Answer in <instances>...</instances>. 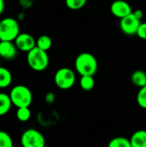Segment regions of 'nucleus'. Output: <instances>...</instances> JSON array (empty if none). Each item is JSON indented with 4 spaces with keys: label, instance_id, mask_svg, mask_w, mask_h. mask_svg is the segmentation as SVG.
I'll return each mask as SVG.
<instances>
[{
    "label": "nucleus",
    "instance_id": "9b49d317",
    "mask_svg": "<svg viewBox=\"0 0 146 147\" xmlns=\"http://www.w3.org/2000/svg\"><path fill=\"white\" fill-rule=\"evenodd\" d=\"M132 147H146V130H138L130 138Z\"/></svg>",
    "mask_w": 146,
    "mask_h": 147
},
{
    "label": "nucleus",
    "instance_id": "a211bd4d",
    "mask_svg": "<svg viewBox=\"0 0 146 147\" xmlns=\"http://www.w3.org/2000/svg\"><path fill=\"white\" fill-rule=\"evenodd\" d=\"M16 118L22 122H26L31 118V111L29 107L18 108L16 110Z\"/></svg>",
    "mask_w": 146,
    "mask_h": 147
},
{
    "label": "nucleus",
    "instance_id": "393cba45",
    "mask_svg": "<svg viewBox=\"0 0 146 147\" xmlns=\"http://www.w3.org/2000/svg\"><path fill=\"white\" fill-rule=\"evenodd\" d=\"M4 8H5L4 0H0V15L3 14V10H4Z\"/></svg>",
    "mask_w": 146,
    "mask_h": 147
},
{
    "label": "nucleus",
    "instance_id": "f8f14e48",
    "mask_svg": "<svg viewBox=\"0 0 146 147\" xmlns=\"http://www.w3.org/2000/svg\"><path fill=\"white\" fill-rule=\"evenodd\" d=\"M132 83L138 88H143L146 86V72L142 70L134 71L131 75Z\"/></svg>",
    "mask_w": 146,
    "mask_h": 147
},
{
    "label": "nucleus",
    "instance_id": "dca6fc26",
    "mask_svg": "<svg viewBox=\"0 0 146 147\" xmlns=\"http://www.w3.org/2000/svg\"><path fill=\"white\" fill-rule=\"evenodd\" d=\"M95 79L94 76H81V78L79 80V85L82 90L85 91H89L93 90L95 87Z\"/></svg>",
    "mask_w": 146,
    "mask_h": 147
},
{
    "label": "nucleus",
    "instance_id": "4be33fe9",
    "mask_svg": "<svg viewBox=\"0 0 146 147\" xmlns=\"http://www.w3.org/2000/svg\"><path fill=\"white\" fill-rule=\"evenodd\" d=\"M136 35L142 40H146V22H141Z\"/></svg>",
    "mask_w": 146,
    "mask_h": 147
},
{
    "label": "nucleus",
    "instance_id": "b1692460",
    "mask_svg": "<svg viewBox=\"0 0 146 147\" xmlns=\"http://www.w3.org/2000/svg\"><path fill=\"white\" fill-rule=\"evenodd\" d=\"M133 14L136 16V17H138L139 20H141L142 18H143V12L141 11V10H139V9H137V10H135V11H133Z\"/></svg>",
    "mask_w": 146,
    "mask_h": 147
},
{
    "label": "nucleus",
    "instance_id": "7ed1b4c3",
    "mask_svg": "<svg viewBox=\"0 0 146 147\" xmlns=\"http://www.w3.org/2000/svg\"><path fill=\"white\" fill-rule=\"evenodd\" d=\"M27 61L32 70L35 71H42L46 70L49 65V57L47 52L35 47L28 53Z\"/></svg>",
    "mask_w": 146,
    "mask_h": 147
},
{
    "label": "nucleus",
    "instance_id": "aec40b11",
    "mask_svg": "<svg viewBox=\"0 0 146 147\" xmlns=\"http://www.w3.org/2000/svg\"><path fill=\"white\" fill-rule=\"evenodd\" d=\"M0 147H13L11 136L4 131H0Z\"/></svg>",
    "mask_w": 146,
    "mask_h": 147
},
{
    "label": "nucleus",
    "instance_id": "423d86ee",
    "mask_svg": "<svg viewBox=\"0 0 146 147\" xmlns=\"http://www.w3.org/2000/svg\"><path fill=\"white\" fill-rule=\"evenodd\" d=\"M22 147H45L46 140L43 134L36 129H27L21 136Z\"/></svg>",
    "mask_w": 146,
    "mask_h": 147
},
{
    "label": "nucleus",
    "instance_id": "0eeeda50",
    "mask_svg": "<svg viewBox=\"0 0 146 147\" xmlns=\"http://www.w3.org/2000/svg\"><path fill=\"white\" fill-rule=\"evenodd\" d=\"M140 24H141V20L136 17V16L133 14V11L132 14L120 19V28L125 34L131 36V35L137 34V31Z\"/></svg>",
    "mask_w": 146,
    "mask_h": 147
},
{
    "label": "nucleus",
    "instance_id": "f03ea898",
    "mask_svg": "<svg viewBox=\"0 0 146 147\" xmlns=\"http://www.w3.org/2000/svg\"><path fill=\"white\" fill-rule=\"evenodd\" d=\"M11 102L18 108L29 107L33 102V95L31 90L25 85H16L13 87L9 93Z\"/></svg>",
    "mask_w": 146,
    "mask_h": 147
},
{
    "label": "nucleus",
    "instance_id": "6ab92c4d",
    "mask_svg": "<svg viewBox=\"0 0 146 147\" xmlns=\"http://www.w3.org/2000/svg\"><path fill=\"white\" fill-rule=\"evenodd\" d=\"M86 3L87 0H65L66 7L72 10H78L83 9Z\"/></svg>",
    "mask_w": 146,
    "mask_h": 147
},
{
    "label": "nucleus",
    "instance_id": "6e6552de",
    "mask_svg": "<svg viewBox=\"0 0 146 147\" xmlns=\"http://www.w3.org/2000/svg\"><path fill=\"white\" fill-rule=\"evenodd\" d=\"M15 44L18 50L28 53L36 47V40L30 34L20 33L15 40Z\"/></svg>",
    "mask_w": 146,
    "mask_h": 147
},
{
    "label": "nucleus",
    "instance_id": "f3484780",
    "mask_svg": "<svg viewBox=\"0 0 146 147\" xmlns=\"http://www.w3.org/2000/svg\"><path fill=\"white\" fill-rule=\"evenodd\" d=\"M108 147H132L130 140L125 137H115L110 140Z\"/></svg>",
    "mask_w": 146,
    "mask_h": 147
},
{
    "label": "nucleus",
    "instance_id": "f257e3e1",
    "mask_svg": "<svg viewBox=\"0 0 146 147\" xmlns=\"http://www.w3.org/2000/svg\"><path fill=\"white\" fill-rule=\"evenodd\" d=\"M75 69L81 76H94L98 70V62L90 53H81L75 59Z\"/></svg>",
    "mask_w": 146,
    "mask_h": 147
},
{
    "label": "nucleus",
    "instance_id": "20e7f679",
    "mask_svg": "<svg viewBox=\"0 0 146 147\" xmlns=\"http://www.w3.org/2000/svg\"><path fill=\"white\" fill-rule=\"evenodd\" d=\"M20 34L18 22L12 17H6L0 21V39L4 41H12Z\"/></svg>",
    "mask_w": 146,
    "mask_h": 147
},
{
    "label": "nucleus",
    "instance_id": "39448f33",
    "mask_svg": "<svg viewBox=\"0 0 146 147\" xmlns=\"http://www.w3.org/2000/svg\"><path fill=\"white\" fill-rule=\"evenodd\" d=\"M54 83L60 90H69L76 83V74L68 67L60 68L54 75Z\"/></svg>",
    "mask_w": 146,
    "mask_h": 147
},
{
    "label": "nucleus",
    "instance_id": "9d476101",
    "mask_svg": "<svg viewBox=\"0 0 146 147\" xmlns=\"http://www.w3.org/2000/svg\"><path fill=\"white\" fill-rule=\"evenodd\" d=\"M17 47L15 43L12 41H4L0 42V57L4 59H13L17 53Z\"/></svg>",
    "mask_w": 146,
    "mask_h": 147
},
{
    "label": "nucleus",
    "instance_id": "1a4fd4ad",
    "mask_svg": "<svg viewBox=\"0 0 146 147\" xmlns=\"http://www.w3.org/2000/svg\"><path fill=\"white\" fill-rule=\"evenodd\" d=\"M111 13L117 18L122 19L133 13L131 5L125 0H115L110 6Z\"/></svg>",
    "mask_w": 146,
    "mask_h": 147
},
{
    "label": "nucleus",
    "instance_id": "4468645a",
    "mask_svg": "<svg viewBox=\"0 0 146 147\" xmlns=\"http://www.w3.org/2000/svg\"><path fill=\"white\" fill-rule=\"evenodd\" d=\"M11 105L13 104L11 102L9 95L0 93V116H3L9 112Z\"/></svg>",
    "mask_w": 146,
    "mask_h": 147
},
{
    "label": "nucleus",
    "instance_id": "5701e85b",
    "mask_svg": "<svg viewBox=\"0 0 146 147\" xmlns=\"http://www.w3.org/2000/svg\"><path fill=\"white\" fill-rule=\"evenodd\" d=\"M46 102H48V103H52V102L54 101V95H53L52 93L47 94L46 96Z\"/></svg>",
    "mask_w": 146,
    "mask_h": 147
},
{
    "label": "nucleus",
    "instance_id": "2eb2a0df",
    "mask_svg": "<svg viewBox=\"0 0 146 147\" xmlns=\"http://www.w3.org/2000/svg\"><path fill=\"white\" fill-rule=\"evenodd\" d=\"M52 45V40L50 36L43 34L40 35L37 40H36V47L43 51L47 52Z\"/></svg>",
    "mask_w": 146,
    "mask_h": 147
},
{
    "label": "nucleus",
    "instance_id": "a878e982",
    "mask_svg": "<svg viewBox=\"0 0 146 147\" xmlns=\"http://www.w3.org/2000/svg\"><path fill=\"white\" fill-rule=\"evenodd\" d=\"M1 41H2V40H1V39H0V42H1Z\"/></svg>",
    "mask_w": 146,
    "mask_h": 147
},
{
    "label": "nucleus",
    "instance_id": "412c9836",
    "mask_svg": "<svg viewBox=\"0 0 146 147\" xmlns=\"http://www.w3.org/2000/svg\"><path fill=\"white\" fill-rule=\"evenodd\" d=\"M137 102L140 108L146 109V86L139 89L137 95Z\"/></svg>",
    "mask_w": 146,
    "mask_h": 147
},
{
    "label": "nucleus",
    "instance_id": "ddd939ff",
    "mask_svg": "<svg viewBox=\"0 0 146 147\" xmlns=\"http://www.w3.org/2000/svg\"><path fill=\"white\" fill-rule=\"evenodd\" d=\"M12 83L11 72L5 67L0 66V88H7Z\"/></svg>",
    "mask_w": 146,
    "mask_h": 147
}]
</instances>
